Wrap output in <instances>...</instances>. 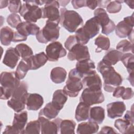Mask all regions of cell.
<instances>
[{
  "instance_id": "obj_29",
  "label": "cell",
  "mask_w": 134,
  "mask_h": 134,
  "mask_svg": "<svg viewBox=\"0 0 134 134\" xmlns=\"http://www.w3.org/2000/svg\"><path fill=\"white\" fill-rule=\"evenodd\" d=\"M67 99L68 95L65 93L63 90H57L53 94L51 102L55 107L61 110L63 108Z\"/></svg>"
},
{
  "instance_id": "obj_38",
  "label": "cell",
  "mask_w": 134,
  "mask_h": 134,
  "mask_svg": "<svg viewBox=\"0 0 134 134\" xmlns=\"http://www.w3.org/2000/svg\"><path fill=\"white\" fill-rule=\"evenodd\" d=\"M29 70V68L27 62L24 60H21L17 66L15 72L16 75L19 80L23 79L26 75Z\"/></svg>"
},
{
  "instance_id": "obj_49",
  "label": "cell",
  "mask_w": 134,
  "mask_h": 134,
  "mask_svg": "<svg viewBox=\"0 0 134 134\" xmlns=\"http://www.w3.org/2000/svg\"><path fill=\"white\" fill-rule=\"evenodd\" d=\"M86 6L91 9H95L98 6V1H86Z\"/></svg>"
},
{
  "instance_id": "obj_32",
  "label": "cell",
  "mask_w": 134,
  "mask_h": 134,
  "mask_svg": "<svg viewBox=\"0 0 134 134\" xmlns=\"http://www.w3.org/2000/svg\"><path fill=\"white\" fill-rule=\"evenodd\" d=\"M14 32L9 27L5 26L1 29V42L4 46H9L13 41Z\"/></svg>"
},
{
  "instance_id": "obj_8",
  "label": "cell",
  "mask_w": 134,
  "mask_h": 134,
  "mask_svg": "<svg viewBox=\"0 0 134 134\" xmlns=\"http://www.w3.org/2000/svg\"><path fill=\"white\" fill-rule=\"evenodd\" d=\"M60 29L59 24L46 21V25L36 35V39L41 43L55 41L59 37Z\"/></svg>"
},
{
  "instance_id": "obj_33",
  "label": "cell",
  "mask_w": 134,
  "mask_h": 134,
  "mask_svg": "<svg viewBox=\"0 0 134 134\" xmlns=\"http://www.w3.org/2000/svg\"><path fill=\"white\" fill-rule=\"evenodd\" d=\"M76 123L73 120H61L59 127L61 134H74V129Z\"/></svg>"
},
{
  "instance_id": "obj_13",
  "label": "cell",
  "mask_w": 134,
  "mask_h": 134,
  "mask_svg": "<svg viewBox=\"0 0 134 134\" xmlns=\"http://www.w3.org/2000/svg\"><path fill=\"white\" fill-rule=\"evenodd\" d=\"M46 55L48 60L51 62L57 61L60 58L66 55V51L59 41L50 43L46 48Z\"/></svg>"
},
{
  "instance_id": "obj_37",
  "label": "cell",
  "mask_w": 134,
  "mask_h": 134,
  "mask_svg": "<svg viewBox=\"0 0 134 134\" xmlns=\"http://www.w3.org/2000/svg\"><path fill=\"white\" fill-rule=\"evenodd\" d=\"M41 126L39 120H36L30 121L27 124L26 128H25L23 134H29V133H36L39 134L40 133Z\"/></svg>"
},
{
  "instance_id": "obj_21",
  "label": "cell",
  "mask_w": 134,
  "mask_h": 134,
  "mask_svg": "<svg viewBox=\"0 0 134 134\" xmlns=\"http://www.w3.org/2000/svg\"><path fill=\"white\" fill-rule=\"evenodd\" d=\"M20 55L15 48L9 47L5 52L3 63L10 69H14L19 60Z\"/></svg>"
},
{
  "instance_id": "obj_51",
  "label": "cell",
  "mask_w": 134,
  "mask_h": 134,
  "mask_svg": "<svg viewBox=\"0 0 134 134\" xmlns=\"http://www.w3.org/2000/svg\"><path fill=\"white\" fill-rule=\"evenodd\" d=\"M127 80L130 83L131 85L133 86V72L129 74V76L127 78Z\"/></svg>"
},
{
  "instance_id": "obj_3",
  "label": "cell",
  "mask_w": 134,
  "mask_h": 134,
  "mask_svg": "<svg viewBox=\"0 0 134 134\" xmlns=\"http://www.w3.org/2000/svg\"><path fill=\"white\" fill-rule=\"evenodd\" d=\"M100 25L94 17L87 20L85 25L75 31V36L79 43L85 45L91 38L99 33Z\"/></svg>"
},
{
  "instance_id": "obj_42",
  "label": "cell",
  "mask_w": 134,
  "mask_h": 134,
  "mask_svg": "<svg viewBox=\"0 0 134 134\" xmlns=\"http://www.w3.org/2000/svg\"><path fill=\"white\" fill-rule=\"evenodd\" d=\"M22 5L21 2L20 1H9L8 4V9L12 13V14H16L17 13H19Z\"/></svg>"
},
{
  "instance_id": "obj_48",
  "label": "cell",
  "mask_w": 134,
  "mask_h": 134,
  "mask_svg": "<svg viewBox=\"0 0 134 134\" xmlns=\"http://www.w3.org/2000/svg\"><path fill=\"white\" fill-rule=\"evenodd\" d=\"M99 133H117L114 129L109 126H104L102 128L100 131L99 132Z\"/></svg>"
},
{
  "instance_id": "obj_35",
  "label": "cell",
  "mask_w": 134,
  "mask_h": 134,
  "mask_svg": "<svg viewBox=\"0 0 134 134\" xmlns=\"http://www.w3.org/2000/svg\"><path fill=\"white\" fill-rule=\"evenodd\" d=\"M16 49L18 52L20 57L25 61L33 55L32 49L25 43H19L15 47Z\"/></svg>"
},
{
  "instance_id": "obj_31",
  "label": "cell",
  "mask_w": 134,
  "mask_h": 134,
  "mask_svg": "<svg viewBox=\"0 0 134 134\" xmlns=\"http://www.w3.org/2000/svg\"><path fill=\"white\" fill-rule=\"evenodd\" d=\"M114 126L121 133H129L133 132V124L124 119H116Z\"/></svg>"
},
{
  "instance_id": "obj_53",
  "label": "cell",
  "mask_w": 134,
  "mask_h": 134,
  "mask_svg": "<svg viewBox=\"0 0 134 134\" xmlns=\"http://www.w3.org/2000/svg\"><path fill=\"white\" fill-rule=\"evenodd\" d=\"M125 3H126L129 7H130L131 9H133V4H134V1H124Z\"/></svg>"
},
{
  "instance_id": "obj_52",
  "label": "cell",
  "mask_w": 134,
  "mask_h": 134,
  "mask_svg": "<svg viewBox=\"0 0 134 134\" xmlns=\"http://www.w3.org/2000/svg\"><path fill=\"white\" fill-rule=\"evenodd\" d=\"M3 2H4V3H3L2 1H1V2H0L1 9L3 8L4 7H6L9 4V1H3Z\"/></svg>"
},
{
  "instance_id": "obj_14",
  "label": "cell",
  "mask_w": 134,
  "mask_h": 134,
  "mask_svg": "<svg viewBox=\"0 0 134 134\" xmlns=\"http://www.w3.org/2000/svg\"><path fill=\"white\" fill-rule=\"evenodd\" d=\"M134 26L133 14L130 16L126 17L124 20L118 23L115 27L116 35L120 38L128 37L133 31Z\"/></svg>"
},
{
  "instance_id": "obj_10",
  "label": "cell",
  "mask_w": 134,
  "mask_h": 134,
  "mask_svg": "<svg viewBox=\"0 0 134 134\" xmlns=\"http://www.w3.org/2000/svg\"><path fill=\"white\" fill-rule=\"evenodd\" d=\"M94 15V17L102 27V34L108 35L115 29L116 25L114 22L109 18L104 9L102 8H97L95 10Z\"/></svg>"
},
{
  "instance_id": "obj_17",
  "label": "cell",
  "mask_w": 134,
  "mask_h": 134,
  "mask_svg": "<svg viewBox=\"0 0 134 134\" xmlns=\"http://www.w3.org/2000/svg\"><path fill=\"white\" fill-rule=\"evenodd\" d=\"M82 82L83 85L86 88L94 90H102V81L95 70L84 76L82 78Z\"/></svg>"
},
{
  "instance_id": "obj_6",
  "label": "cell",
  "mask_w": 134,
  "mask_h": 134,
  "mask_svg": "<svg viewBox=\"0 0 134 134\" xmlns=\"http://www.w3.org/2000/svg\"><path fill=\"white\" fill-rule=\"evenodd\" d=\"M60 23L70 32H74L83 24L82 17L75 11L68 10L66 8H60Z\"/></svg>"
},
{
  "instance_id": "obj_1",
  "label": "cell",
  "mask_w": 134,
  "mask_h": 134,
  "mask_svg": "<svg viewBox=\"0 0 134 134\" xmlns=\"http://www.w3.org/2000/svg\"><path fill=\"white\" fill-rule=\"evenodd\" d=\"M97 70L102 75L104 80V89L105 91L113 92L116 87L122 83V77L112 65H108L101 60L97 64Z\"/></svg>"
},
{
  "instance_id": "obj_34",
  "label": "cell",
  "mask_w": 134,
  "mask_h": 134,
  "mask_svg": "<svg viewBox=\"0 0 134 134\" xmlns=\"http://www.w3.org/2000/svg\"><path fill=\"white\" fill-rule=\"evenodd\" d=\"M95 44L97 46L95 52H100L103 50H107L110 47V40L109 38L102 35H99L94 41Z\"/></svg>"
},
{
  "instance_id": "obj_25",
  "label": "cell",
  "mask_w": 134,
  "mask_h": 134,
  "mask_svg": "<svg viewBox=\"0 0 134 134\" xmlns=\"http://www.w3.org/2000/svg\"><path fill=\"white\" fill-rule=\"evenodd\" d=\"M90 109V106L83 102H80L77 105L75 110V118L76 120L77 121H82L88 119Z\"/></svg>"
},
{
  "instance_id": "obj_44",
  "label": "cell",
  "mask_w": 134,
  "mask_h": 134,
  "mask_svg": "<svg viewBox=\"0 0 134 134\" xmlns=\"http://www.w3.org/2000/svg\"><path fill=\"white\" fill-rule=\"evenodd\" d=\"M133 96V92L131 88L126 87L125 88L124 91L122 93L121 98L124 100H127L131 99Z\"/></svg>"
},
{
  "instance_id": "obj_16",
  "label": "cell",
  "mask_w": 134,
  "mask_h": 134,
  "mask_svg": "<svg viewBox=\"0 0 134 134\" xmlns=\"http://www.w3.org/2000/svg\"><path fill=\"white\" fill-rule=\"evenodd\" d=\"M38 120L40 122L41 133L42 134L48 133H58L60 130V124L61 119L55 118L52 121L45 118L43 116H38Z\"/></svg>"
},
{
  "instance_id": "obj_2",
  "label": "cell",
  "mask_w": 134,
  "mask_h": 134,
  "mask_svg": "<svg viewBox=\"0 0 134 134\" xmlns=\"http://www.w3.org/2000/svg\"><path fill=\"white\" fill-rule=\"evenodd\" d=\"M0 82L1 84L0 98L1 99L10 98L14 90L20 83V80L14 72H2L0 76Z\"/></svg>"
},
{
  "instance_id": "obj_9",
  "label": "cell",
  "mask_w": 134,
  "mask_h": 134,
  "mask_svg": "<svg viewBox=\"0 0 134 134\" xmlns=\"http://www.w3.org/2000/svg\"><path fill=\"white\" fill-rule=\"evenodd\" d=\"M14 32L13 42H20L27 40L29 35H36L40 31V28L36 24L28 21H22L16 27Z\"/></svg>"
},
{
  "instance_id": "obj_20",
  "label": "cell",
  "mask_w": 134,
  "mask_h": 134,
  "mask_svg": "<svg viewBox=\"0 0 134 134\" xmlns=\"http://www.w3.org/2000/svg\"><path fill=\"white\" fill-rule=\"evenodd\" d=\"M48 60L46 54L44 52H41L32 55L26 61L29 70H35L43 66Z\"/></svg>"
},
{
  "instance_id": "obj_28",
  "label": "cell",
  "mask_w": 134,
  "mask_h": 134,
  "mask_svg": "<svg viewBox=\"0 0 134 134\" xmlns=\"http://www.w3.org/2000/svg\"><path fill=\"white\" fill-rule=\"evenodd\" d=\"M60 110L52 103L49 102L39 112L38 116H43L48 119L55 118L60 112Z\"/></svg>"
},
{
  "instance_id": "obj_30",
  "label": "cell",
  "mask_w": 134,
  "mask_h": 134,
  "mask_svg": "<svg viewBox=\"0 0 134 134\" xmlns=\"http://www.w3.org/2000/svg\"><path fill=\"white\" fill-rule=\"evenodd\" d=\"M66 70L60 66L54 68L50 72V79L55 84H60L64 82L66 77Z\"/></svg>"
},
{
  "instance_id": "obj_40",
  "label": "cell",
  "mask_w": 134,
  "mask_h": 134,
  "mask_svg": "<svg viewBox=\"0 0 134 134\" xmlns=\"http://www.w3.org/2000/svg\"><path fill=\"white\" fill-rule=\"evenodd\" d=\"M124 1H110L106 6L107 11L110 14H116L119 12L121 9V3Z\"/></svg>"
},
{
  "instance_id": "obj_5",
  "label": "cell",
  "mask_w": 134,
  "mask_h": 134,
  "mask_svg": "<svg viewBox=\"0 0 134 134\" xmlns=\"http://www.w3.org/2000/svg\"><path fill=\"white\" fill-rule=\"evenodd\" d=\"M28 93L27 84L24 81L21 82L13 92L11 98L7 101V106L16 113L21 111L25 109Z\"/></svg>"
},
{
  "instance_id": "obj_36",
  "label": "cell",
  "mask_w": 134,
  "mask_h": 134,
  "mask_svg": "<svg viewBox=\"0 0 134 134\" xmlns=\"http://www.w3.org/2000/svg\"><path fill=\"white\" fill-rule=\"evenodd\" d=\"M133 54L131 53H126L123 54L120 61L122 62L124 66L126 68L128 72L129 73L133 72L134 61Z\"/></svg>"
},
{
  "instance_id": "obj_46",
  "label": "cell",
  "mask_w": 134,
  "mask_h": 134,
  "mask_svg": "<svg viewBox=\"0 0 134 134\" xmlns=\"http://www.w3.org/2000/svg\"><path fill=\"white\" fill-rule=\"evenodd\" d=\"M73 7L75 9H78L81 8L82 7L86 6V1L82 0V1H77V0H73L71 1Z\"/></svg>"
},
{
  "instance_id": "obj_43",
  "label": "cell",
  "mask_w": 134,
  "mask_h": 134,
  "mask_svg": "<svg viewBox=\"0 0 134 134\" xmlns=\"http://www.w3.org/2000/svg\"><path fill=\"white\" fill-rule=\"evenodd\" d=\"M79 43L77 41V40L75 37V35H71L68 37V38L66 39L65 43H64V46L66 49L68 50H70L71 48L74 46L76 43Z\"/></svg>"
},
{
  "instance_id": "obj_47",
  "label": "cell",
  "mask_w": 134,
  "mask_h": 134,
  "mask_svg": "<svg viewBox=\"0 0 134 134\" xmlns=\"http://www.w3.org/2000/svg\"><path fill=\"white\" fill-rule=\"evenodd\" d=\"M125 87L124 86H118L116 87L113 91V96L116 98H120L121 97L123 92L125 90Z\"/></svg>"
},
{
  "instance_id": "obj_24",
  "label": "cell",
  "mask_w": 134,
  "mask_h": 134,
  "mask_svg": "<svg viewBox=\"0 0 134 134\" xmlns=\"http://www.w3.org/2000/svg\"><path fill=\"white\" fill-rule=\"evenodd\" d=\"M105 117V110L102 107L95 106L91 108L88 119L89 121L100 124L104 121Z\"/></svg>"
},
{
  "instance_id": "obj_39",
  "label": "cell",
  "mask_w": 134,
  "mask_h": 134,
  "mask_svg": "<svg viewBox=\"0 0 134 134\" xmlns=\"http://www.w3.org/2000/svg\"><path fill=\"white\" fill-rule=\"evenodd\" d=\"M116 50L120 51L122 53L131 52V53H133V45L131 42L126 39H124L120 41L117 44Z\"/></svg>"
},
{
  "instance_id": "obj_26",
  "label": "cell",
  "mask_w": 134,
  "mask_h": 134,
  "mask_svg": "<svg viewBox=\"0 0 134 134\" xmlns=\"http://www.w3.org/2000/svg\"><path fill=\"white\" fill-rule=\"evenodd\" d=\"M99 129V126L97 123L89 121L83 122L79 124L76 133L77 134L94 133H96Z\"/></svg>"
},
{
  "instance_id": "obj_41",
  "label": "cell",
  "mask_w": 134,
  "mask_h": 134,
  "mask_svg": "<svg viewBox=\"0 0 134 134\" xmlns=\"http://www.w3.org/2000/svg\"><path fill=\"white\" fill-rule=\"evenodd\" d=\"M21 22L20 16L17 14H11L7 17V23L14 28H16L17 26Z\"/></svg>"
},
{
  "instance_id": "obj_11",
  "label": "cell",
  "mask_w": 134,
  "mask_h": 134,
  "mask_svg": "<svg viewBox=\"0 0 134 134\" xmlns=\"http://www.w3.org/2000/svg\"><path fill=\"white\" fill-rule=\"evenodd\" d=\"M60 4L57 1H47L42 9V18H47L48 21L59 24L60 21V14L59 10Z\"/></svg>"
},
{
  "instance_id": "obj_19",
  "label": "cell",
  "mask_w": 134,
  "mask_h": 134,
  "mask_svg": "<svg viewBox=\"0 0 134 134\" xmlns=\"http://www.w3.org/2000/svg\"><path fill=\"white\" fill-rule=\"evenodd\" d=\"M27 119L28 114L27 111L15 113L12 126L16 133H23Z\"/></svg>"
},
{
  "instance_id": "obj_4",
  "label": "cell",
  "mask_w": 134,
  "mask_h": 134,
  "mask_svg": "<svg viewBox=\"0 0 134 134\" xmlns=\"http://www.w3.org/2000/svg\"><path fill=\"white\" fill-rule=\"evenodd\" d=\"M24 2L19 14L26 21L36 23L42 18V9L38 5L45 4L46 1H26Z\"/></svg>"
},
{
  "instance_id": "obj_50",
  "label": "cell",
  "mask_w": 134,
  "mask_h": 134,
  "mask_svg": "<svg viewBox=\"0 0 134 134\" xmlns=\"http://www.w3.org/2000/svg\"><path fill=\"white\" fill-rule=\"evenodd\" d=\"M110 1H98V6L105 7L110 3Z\"/></svg>"
},
{
  "instance_id": "obj_18",
  "label": "cell",
  "mask_w": 134,
  "mask_h": 134,
  "mask_svg": "<svg viewBox=\"0 0 134 134\" xmlns=\"http://www.w3.org/2000/svg\"><path fill=\"white\" fill-rule=\"evenodd\" d=\"M126 109L124 102L117 101L109 103L107 105V116L111 119L121 117Z\"/></svg>"
},
{
  "instance_id": "obj_12",
  "label": "cell",
  "mask_w": 134,
  "mask_h": 134,
  "mask_svg": "<svg viewBox=\"0 0 134 134\" xmlns=\"http://www.w3.org/2000/svg\"><path fill=\"white\" fill-rule=\"evenodd\" d=\"M105 99L102 90H94L85 88L81 94L80 100L89 106L102 103Z\"/></svg>"
},
{
  "instance_id": "obj_22",
  "label": "cell",
  "mask_w": 134,
  "mask_h": 134,
  "mask_svg": "<svg viewBox=\"0 0 134 134\" xmlns=\"http://www.w3.org/2000/svg\"><path fill=\"white\" fill-rule=\"evenodd\" d=\"M43 104V98L37 93H28L26 99V107L29 110H37Z\"/></svg>"
},
{
  "instance_id": "obj_54",
  "label": "cell",
  "mask_w": 134,
  "mask_h": 134,
  "mask_svg": "<svg viewBox=\"0 0 134 134\" xmlns=\"http://www.w3.org/2000/svg\"><path fill=\"white\" fill-rule=\"evenodd\" d=\"M59 2V4L60 3V5L61 6H62V7H64V6H65L66 5H68V4L70 2V1H58Z\"/></svg>"
},
{
  "instance_id": "obj_7",
  "label": "cell",
  "mask_w": 134,
  "mask_h": 134,
  "mask_svg": "<svg viewBox=\"0 0 134 134\" xmlns=\"http://www.w3.org/2000/svg\"><path fill=\"white\" fill-rule=\"evenodd\" d=\"M82 78L83 76L75 68L70 70L66 84L63 90L68 96L71 97H75L78 95L83 87L82 82Z\"/></svg>"
},
{
  "instance_id": "obj_45",
  "label": "cell",
  "mask_w": 134,
  "mask_h": 134,
  "mask_svg": "<svg viewBox=\"0 0 134 134\" xmlns=\"http://www.w3.org/2000/svg\"><path fill=\"white\" fill-rule=\"evenodd\" d=\"M124 119L129 121L131 124H133L134 119H133V105L131 106L130 110H127L126 114L124 116Z\"/></svg>"
},
{
  "instance_id": "obj_15",
  "label": "cell",
  "mask_w": 134,
  "mask_h": 134,
  "mask_svg": "<svg viewBox=\"0 0 134 134\" xmlns=\"http://www.w3.org/2000/svg\"><path fill=\"white\" fill-rule=\"evenodd\" d=\"M68 58L70 61H77L90 59L88 47L79 43H76L69 51Z\"/></svg>"
},
{
  "instance_id": "obj_23",
  "label": "cell",
  "mask_w": 134,
  "mask_h": 134,
  "mask_svg": "<svg viewBox=\"0 0 134 134\" xmlns=\"http://www.w3.org/2000/svg\"><path fill=\"white\" fill-rule=\"evenodd\" d=\"M76 70L83 77L95 71V65L90 59L77 61L76 64Z\"/></svg>"
},
{
  "instance_id": "obj_27",
  "label": "cell",
  "mask_w": 134,
  "mask_h": 134,
  "mask_svg": "<svg viewBox=\"0 0 134 134\" xmlns=\"http://www.w3.org/2000/svg\"><path fill=\"white\" fill-rule=\"evenodd\" d=\"M123 54L117 50L111 49L106 53L102 61L110 65H115L120 61Z\"/></svg>"
}]
</instances>
